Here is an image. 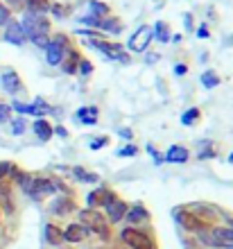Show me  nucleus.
<instances>
[{
	"mask_svg": "<svg viewBox=\"0 0 233 249\" xmlns=\"http://www.w3.org/2000/svg\"><path fill=\"white\" fill-rule=\"evenodd\" d=\"M175 72H177V75H183V72H186V66H177Z\"/></svg>",
	"mask_w": 233,
	"mask_h": 249,
	"instance_id": "e433bc0d",
	"label": "nucleus"
},
{
	"mask_svg": "<svg viewBox=\"0 0 233 249\" xmlns=\"http://www.w3.org/2000/svg\"><path fill=\"white\" fill-rule=\"evenodd\" d=\"M120 238H123V243L129 245L131 249H154V243H152L145 233H141V231H136V229H125Z\"/></svg>",
	"mask_w": 233,
	"mask_h": 249,
	"instance_id": "423d86ee",
	"label": "nucleus"
},
{
	"mask_svg": "<svg viewBox=\"0 0 233 249\" xmlns=\"http://www.w3.org/2000/svg\"><path fill=\"white\" fill-rule=\"evenodd\" d=\"M5 41H9V43H14V46H23V43H25V32H23L20 23H16V20H9V23H7Z\"/></svg>",
	"mask_w": 233,
	"mask_h": 249,
	"instance_id": "1a4fd4ad",
	"label": "nucleus"
},
{
	"mask_svg": "<svg viewBox=\"0 0 233 249\" xmlns=\"http://www.w3.org/2000/svg\"><path fill=\"white\" fill-rule=\"evenodd\" d=\"M7 2H12V5H18V2H23V0H7Z\"/></svg>",
	"mask_w": 233,
	"mask_h": 249,
	"instance_id": "a19ab883",
	"label": "nucleus"
},
{
	"mask_svg": "<svg viewBox=\"0 0 233 249\" xmlns=\"http://www.w3.org/2000/svg\"><path fill=\"white\" fill-rule=\"evenodd\" d=\"M149 41H152V27L145 25L129 39V48L131 50H136V53H145L147 46H149Z\"/></svg>",
	"mask_w": 233,
	"mask_h": 249,
	"instance_id": "0eeeda50",
	"label": "nucleus"
},
{
	"mask_svg": "<svg viewBox=\"0 0 233 249\" xmlns=\"http://www.w3.org/2000/svg\"><path fill=\"white\" fill-rule=\"evenodd\" d=\"M46 12H50V2L48 0H27V14L43 16Z\"/></svg>",
	"mask_w": 233,
	"mask_h": 249,
	"instance_id": "dca6fc26",
	"label": "nucleus"
},
{
	"mask_svg": "<svg viewBox=\"0 0 233 249\" xmlns=\"http://www.w3.org/2000/svg\"><path fill=\"white\" fill-rule=\"evenodd\" d=\"M79 71H82V72H84V75H86V72H91V71H93V66L89 64V61L79 59Z\"/></svg>",
	"mask_w": 233,
	"mask_h": 249,
	"instance_id": "473e14b6",
	"label": "nucleus"
},
{
	"mask_svg": "<svg viewBox=\"0 0 233 249\" xmlns=\"http://www.w3.org/2000/svg\"><path fill=\"white\" fill-rule=\"evenodd\" d=\"M127 220H129V222H138V220H147V211L143 209L141 204H138V206H134V209L129 211V215H127Z\"/></svg>",
	"mask_w": 233,
	"mask_h": 249,
	"instance_id": "5701e85b",
	"label": "nucleus"
},
{
	"mask_svg": "<svg viewBox=\"0 0 233 249\" xmlns=\"http://www.w3.org/2000/svg\"><path fill=\"white\" fill-rule=\"evenodd\" d=\"M107 143H109V141H107V136H104V138H95V141L91 143V150H100V147H104Z\"/></svg>",
	"mask_w": 233,
	"mask_h": 249,
	"instance_id": "2f4dec72",
	"label": "nucleus"
},
{
	"mask_svg": "<svg viewBox=\"0 0 233 249\" xmlns=\"http://www.w3.org/2000/svg\"><path fill=\"white\" fill-rule=\"evenodd\" d=\"M9 23V9L5 5H0V25H7Z\"/></svg>",
	"mask_w": 233,
	"mask_h": 249,
	"instance_id": "7c9ffc66",
	"label": "nucleus"
},
{
	"mask_svg": "<svg viewBox=\"0 0 233 249\" xmlns=\"http://www.w3.org/2000/svg\"><path fill=\"white\" fill-rule=\"evenodd\" d=\"M54 131H57L59 136H66V134H68V131H66V129H64V127H57V129H54Z\"/></svg>",
	"mask_w": 233,
	"mask_h": 249,
	"instance_id": "ea45409f",
	"label": "nucleus"
},
{
	"mask_svg": "<svg viewBox=\"0 0 233 249\" xmlns=\"http://www.w3.org/2000/svg\"><path fill=\"white\" fill-rule=\"evenodd\" d=\"M2 89H5L7 93H16L20 89V79H18V72L12 71V68H7L5 72H2Z\"/></svg>",
	"mask_w": 233,
	"mask_h": 249,
	"instance_id": "f8f14e48",
	"label": "nucleus"
},
{
	"mask_svg": "<svg viewBox=\"0 0 233 249\" xmlns=\"http://www.w3.org/2000/svg\"><path fill=\"white\" fill-rule=\"evenodd\" d=\"M75 177L82 179V181H93V184L97 181V175H91V172H84L82 168H75Z\"/></svg>",
	"mask_w": 233,
	"mask_h": 249,
	"instance_id": "cd10ccee",
	"label": "nucleus"
},
{
	"mask_svg": "<svg viewBox=\"0 0 233 249\" xmlns=\"http://www.w3.org/2000/svg\"><path fill=\"white\" fill-rule=\"evenodd\" d=\"M86 233H89V231H86L82 224H71V227L64 231V240H68V243H82L86 238Z\"/></svg>",
	"mask_w": 233,
	"mask_h": 249,
	"instance_id": "4468645a",
	"label": "nucleus"
},
{
	"mask_svg": "<svg viewBox=\"0 0 233 249\" xmlns=\"http://www.w3.org/2000/svg\"><path fill=\"white\" fill-rule=\"evenodd\" d=\"M89 7H91V12H93L95 18H102V16L109 14V7L102 5V2H97V0H89Z\"/></svg>",
	"mask_w": 233,
	"mask_h": 249,
	"instance_id": "4be33fe9",
	"label": "nucleus"
},
{
	"mask_svg": "<svg viewBox=\"0 0 233 249\" xmlns=\"http://www.w3.org/2000/svg\"><path fill=\"white\" fill-rule=\"evenodd\" d=\"M197 120H199V109H188V111L181 116V123L188 124V127H190V124H195Z\"/></svg>",
	"mask_w": 233,
	"mask_h": 249,
	"instance_id": "393cba45",
	"label": "nucleus"
},
{
	"mask_svg": "<svg viewBox=\"0 0 233 249\" xmlns=\"http://www.w3.org/2000/svg\"><path fill=\"white\" fill-rule=\"evenodd\" d=\"M147 150H149V154H152V159H154L156 163H161V157H159V154H156V152L152 150V147H147Z\"/></svg>",
	"mask_w": 233,
	"mask_h": 249,
	"instance_id": "c9c22d12",
	"label": "nucleus"
},
{
	"mask_svg": "<svg viewBox=\"0 0 233 249\" xmlns=\"http://www.w3.org/2000/svg\"><path fill=\"white\" fill-rule=\"evenodd\" d=\"M186 27H188V30H193V23H190V14H186Z\"/></svg>",
	"mask_w": 233,
	"mask_h": 249,
	"instance_id": "58836bf2",
	"label": "nucleus"
},
{
	"mask_svg": "<svg viewBox=\"0 0 233 249\" xmlns=\"http://www.w3.org/2000/svg\"><path fill=\"white\" fill-rule=\"evenodd\" d=\"M54 188H57V186L52 184L50 179H32V184H30V190H27V193L39 199V197H43V195L54 193Z\"/></svg>",
	"mask_w": 233,
	"mask_h": 249,
	"instance_id": "9d476101",
	"label": "nucleus"
},
{
	"mask_svg": "<svg viewBox=\"0 0 233 249\" xmlns=\"http://www.w3.org/2000/svg\"><path fill=\"white\" fill-rule=\"evenodd\" d=\"M201 243L215 245V247H233V229H201L199 231Z\"/></svg>",
	"mask_w": 233,
	"mask_h": 249,
	"instance_id": "7ed1b4c3",
	"label": "nucleus"
},
{
	"mask_svg": "<svg viewBox=\"0 0 233 249\" xmlns=\"http://www.w3.org/2000/svg\"><path fill=\"white\" fill-rule=\"evenodd\" d=\"M79 64V54L75 53V50H71V59L64 64V71L66 72H75V66Z\"/></svg>",
	"mask_w": 233,
	"mask_h": 249,
	"instance_id": "bb28decb",
	"label": "nucleus"
},
{
	"mask_svg": "<svg viewBox=\"0 0 233 249\" xmlns=\"http://www.w3.org/2000/svg\"><path fill=\"white\" fill-rule=\"evenodd\" d=\"M64 54H66V36L64 34H57L54 39L48 43V64L50 66H59L61 64V59H64Z\"/></svg>",
	"mask_w": 233,
	"mask_h": 249,
	"instance_id": "39448f33",
	"label": "nucleus"
},
{
	"mask_svg": "<svg viewBox=\"0 0 233 249\" xmlns=\"http://www.w3.org/2000/svg\"><path fill=\"white\" fill-rule=\"evenodd\" d=\"M156 36H159L161 43H168L170 41V30H168L165 23H156Z\"/></svg>",
	"mask_w": 233,
	"mask_h": 249,
	"instance_id": "a878e982",
	"label": "nucleus"
},
{
	"mask_svg": "<svg viewBox=\"0 0 233 249\" xmlns=\"http://www.w3.org/2000/svg\"><path fill=\"white\" fill-rule=\"evenodd\" d=\"M79 222H82V227H84L86 231H95L100 238H109V227H107V222H104V217L97 213V211L93 209H86L79 213Z\"/></svg>",
	"mask_w": 233,
	"mask_h": 249,
	"instance_id": "f03ea898",
	"label": "nucleus"
},
{
	"mask_svg": "<svg viewBox=\"0 0 233 249\" xmlns=\"http://www.w3.org/2000/svg\"><path fill=\"white\" fill-rule=\"evenodd\" d=\"M165 159H168L170 163H186L188 161V150L183 147V145H172L168 150V154H165Z\"/></svg>",
	"mask_w": 233,
	"mask_h": 249,
	"instance_id": "2eb2a0df",
	"label": "nucleus"
},
{
	"mask_svg": "<svg viewBox=\"0 0 233 249\" xmlns=\"http://www.w3.org/2000/svg\"><path fill=\"white\" fill-rule=\"evenodd\" d=\"M46 240L50 245H61L64 243V231H59L54 224H48L46 227Z\"/></svg>",
	"mask_w": 233,
	"mask_h": 249,
	"instance_id": "a211bd4d",
	"label": "nucleus"
},
{
	"mask_svg": "<svg viewBox=\"0 0 233 249\" xmlns=\"http://www.w3.org/2000/svg\"><path fill=\"white\" fill-rule=\"evenodd\" d=\"M12 129H14V134H16V136H18V134H23V131H25V120H23V118H16L12 123Z\"/></svg>",
	"mask_w": 233,
	"mask_h": 249,
	"instance_id": "c85d7f7f",
	"label": "nucleus"
},
{
	"mask_svg": "<svg viewBox=\"0 0 233 249\" xmlns=\"http://www.w3.org/2000/svg\"><path fill=\"white\" fill-rule=\"evenodd\" d=\"M100 30H104V32H111V34H118L120 30H123V25H120V20L116 18H100Z\"/></svg>",
	"mask_w": 233,
	"mask_h": 249,
	"instance_id": "aec40b11",
	"label": "nucleus"
},
{
	"mask_svg": "<svg viewBox=\"0 0 233 249\" xmlns=\"http://www.w3.org/2000/svg\"><path fill=\"white\" fill-rule=\"evenodd\" d=\"M120 136H125V138H131V131H129V129H120Z\"/></svg>",
	"mask_w": 233,
	"mask_h": 249,
	"instance_id": "4c0bfd02",
	"label": "nucleus"
},
{
	"mask_svg": "<svg viewBox=\"0 0 233 249\" xmlns=\"http://www.w3.org/2000/svg\"><path fill=\"white\" fill-rule=\"evenodd\" d=\"M175 217L181 222L183 229H188V231H201L204 229V220H199V217L193 215V213H188L186 209L175 211Z\"/></svg>",
	"mask_w": 233,
	"mask_h": 249,
	"instance_id": "6e6552de",
	"label": "nucleus"
},
{
	"mask_svg": "<svg viewBox=\"0 0 233 249\" xmlns=\"http://www.w3.org/2000/svg\"><path fill=\"white\" fill-rule=\"evenodd\" d=\"M104 206H107V213H109L111 222H120V220H123V215L127 213V204L120 202V199H116V197H111Z\"/></svg>",
	"mask_w": 233,
	"mask_h": 249,
	"instance_id": "9b49d317",
	"label": "nucleus"
},
{
	"mask_svg": "<svg viewBox=\"0 0 233 249\" xmlns=\"http://www.w3.org/2000/svg\"><path fill=\"white\" fill-rule=\"evenodd\" d=\"M34 131H36V136H39L41 141H48V138L52 136V127L46 120H36V123H34Z\"/></svg>",
	"mask_w": 233,
	"mask_h": 249,
	"instance_id": "6ab92c4d",
	"label": "nucleus"
},
{
	"mask_svg": "<svg viewBox=\"0 0 233 249\" xmlns=\"http://www.w3.org/2000/svg\"><path fill=\"white\" fill-rule=\"evenodd\" d=\"M201 84L206 86V89H213V86L220 84V77H217L213 71H206L204 75H201Z\"/></svg>",
	"mask_w": 233,
	"mask_h": 249,
	"instance_id": "b1692460",
	"label": "nucleus"
},
{
	"mask_svg": "<svg viewBox=\"0 0 233 249\" xmlns=\"http://www.w3.org/2000/svg\"><path fill=\"white\" fill-rule=\"evenodd\" d=\"M136 147H134V145H127V147H123V150L118 152V157H134V154H136Z\"/></svg>",
	"mask_w": 233,
	"mask_h": 249,
	"instance_id": "c756f323",
	"label": "nucleus"
},
{
	"mask_svg": "<svg viewBox=\"0 0 233 249\" xmlns=\"http://www.w3.org/2000/svg\"><path fill=\"white\" fill-rule=\"evenodd\" d=\"M20 27H23L25 36H30L36 46L48 48V43H50V39H48V32H50V20L48 18L36 16V14H27L25 20L20 23Z\"/></svg>",
	"mask_w": 233,
	"mask_h": 249,
	"instance_id": "f257e3e1",
	"label": "nucleus"
},
{
	"mask_svg": "<svg viewBox=\"0 0 233 249\" xmlns=\"http://www.w3.org/2000/svg\"><path fill=\"white\" fill-rule=\"evenodd\" d=\"M7 113H9V107H5V105H0V123L7 118Z\"/></svg>",
	"mask_w": 233,
	"mask_h": 249,
	"instance_id": "f704fd0d",
	"label": "nucleus"
},
{
	"mask_svg": "<svg viewBox=\"0 0 233 249\" xmlns=\"http://www.w3.org/2000/svg\"><path fill=\"white\" fill-rule=\"evenodd\" d=\"M113 197V193H109L107 188H95L93 193H89V197H86V202L91 204V206H102V204H107Z\"/></svg>",
	"mask_w": 233,
	"mask_h": 249,
	"instance_id": "ddd939ff",
	"label": "nucleus"
},
{
	"mask_svg": "<svg viewBox=\"0 0 233 249\" xmlns=\"http://www.w3.org/2000/svg\"><path fill=\"white\" fill-rule=\"evenodd\" d=\"M229 161H231V163H233V154H231V157H229Z\"/></svg>",
	"mask_w": 233,
	"mask_h": 249,
	"instance_id": "79ce46f5",
	"label": "nucleus"
},
{
	"mask_svg": "<svg viewBox=\"0 0 233 249\" xmlns=\"http://www.w3.org/2000/svg\"><path fill=\"white\" fill-rule=\"evenodd\" d=\"M93 48H97V50H102L109 59H116V61H123V64H127L129 61V54L123 50V46H118V43H104V41H100V39H95L93 36L91 41H89Z\"/></svg>",
	"mask_w": 233,
	"mask_h": 249,
	"instance_id": "20e7f679",
	"label": "nucleus"
},
{
	"mask_svg": "<svg viewBox=\"0 0 233 249\" xmlns=\"http://www.w3.org/2000/svg\"><path fill=\"white\" fill-rule=\"evenodd\" d=\"M72 209H75V206H72V202H71V199H66V197L57 199V202H54V206H52V211H54V213H59V215H66V213H71Z\"/></svg>",
	"mask_w": 233,
	"mask_h": 249,
	"instance_id": "412c9836",
	"label": "nucleus"
},
{
	"mask_svg": "<svg viewBox=\"0 0 233 249\" xmlns=\"http://www.w3.org/2000/svg\"><path fill=\"white\" fill-rule=\"evenodd\" d=\"M9 170H12V163H0V179L5 177Z\"/></svg>",
	"mask_w": 233,
	"mask_h": 249,
	"instance_id": "72a5a7b5",
	"label": "nucleus"
},
{
	"mask_svg": "<svg viewBox=\"0 0 233 249\" xmlns=\"http://www.w3.org/2000/svg\"><path fill=\"white\" fill-rule=\"evenodd\" d=\"M231 229H233V220H231Z\"/></svg>",
	"mask_w": 233,
	"mask_h": 249,
	"instance_id": "37998d69",
	"label": "nucleus"
},
{
	"mask_svg": "<svg viewBox=\"0 0 233 249\" xmlns=\"http://www.w3.org/2000/svg\"><path fill=\"white\" fill-rule=\"evenodd\" d=\"M77 118L86 124H95L97 123V109L95 107H82L77 111Z\"/></svg>",
	"mask_w": 233,
	"mask_h": 249,
	"instance_id": "f3484780",
	"label": "nucleus"
}]
</instances>
